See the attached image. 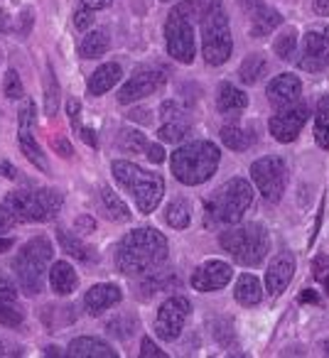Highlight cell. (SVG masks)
<instances>
[{"instance_id": "f907efd6", "label": "cell", "mask_w": 329, "mask_h": 358, "mask_svg": "<svg viewBox=\"0 0 329 358\" xmlns=\"http://www.w3.org/2000/svg\"><path fill=\"white\" fill-rule=\"evenodd\" d=\"M30 25H32V13L27 10L20 15V30H18V35H25V32L30 30Z\"/></svg>"}, {"instance_id": "74e56055", "label": "cell", "mask_w": 329, "mask_h": 358, "mask_svg": "<svg viewBox=\"0 0 329 358\" xmlns=\"http://www.w3.org/2000/svg\"><path fill=\"white\" fill-rule=\"evenodd\" d=\"M22 319H25V314L18 307L15 299L0 297V324H3V327H20Z\"/></svg>"}, {"instance_id": "be15d7a7", "label": "cell", "mask_w": 329, "mask_h": 358, "mask_svg": "<svg viewBox=\"0 0 329 358\" xmlns=\"http://www.w3.org/2000/svg\"><path fill=\"white\" fill-rule=\"evenodd\" d=\"M319 348H322V353H324V356H329V338H327V341H322V343H319Z\"/></svg>"}, {"instance_id": "44dd1931", "label": "cell", "mask_w": 329, "mask_h": 358, "mask_svg": "<svg viewBox=\"0 0 329 358\" xmlns=\"http://www.w3.org/2000/svg\"><path fill=\"white\" fill-rule=\"evenodd\" d=\"M99 204H101V211H104L106 219L115 221V224L130 221V209L125 206V201L120 199L111 187H101L99 189Z\"/></svg>"}, {"instance_id": "03108f58", "label": "cell", "mask_w": 329, "mask_h": 358, "mask_svg": "<svg viewBox=\"0 0 329 358\" xmlns=\"http://www.w3.org/2000/svg\"><path fill=\"white\" fill-rule=\"evenodd\" d=\"M162 3H167V0H162Z\"/></svg>"}, {"instance_id": "7bdbcfd3", "label": "cell", "mask_w": 329, "mask_h": 358, "mask_svg": "<svg viewBox=\"0 0 329 358\" xmlns=\"http://www.w3.org/2000/svg\"><path fill=\"white\" fill-rule=\"evenodd\" d=\"M74 25L79 27L81 32L89 30L91 25H94V10H89V8H84V10H79L74 15Z\"/></svg>"}, {"instance_id": "b9f144b4", "label": "cell", "mask_w": 329, "mask_h": 358, "mask_svg": "<svg viewBox=\"0 0 329 358\" xmlns=\"http://www.w3.org/2000/svg\"><path fill=\"white\" fill-rule=\"evenodd\" d=\"M18 224H20V221L15 219V214H13V211L8 209L6 204L0 206V234H6V231L15 229Z\"/></svg>"}, {"instance_id": "e7e4bbea", "label": "cell", "mask_w": 329, "mask_h": 358, "mask_svg": "<svg viewBox=\"0 0 329 358\" xmlns=\"http://www.w3.org/2000/svg\"><path fill=\"white\" fill-rule=\"evenodd\" d=\"M0 356H6V346L3 343H0Z\"/></svg>"}, {"instance_id": "e575fe53", "label": "cell", "mask_w": 329, "mask_h": 358, "mask_svg": "<svg viewBox=\"0 0 329 358\" xmlns=\"http://www.w3.org/2000/svg\"><path fill=\"white\" fill-rule=\"evenodd\" d=\"M148 140H145V135L143 133H138V130H128V128H123L118 133V148L120 150H125V152H130V155H138V152H145L148 150Z\"/></svg>"}, {"instance_id": "e0dca14e", "label": "cell", "mask_w": 329, "mask_h": 358, "mask_svg": "<svg viewBox=\"0 0 329 358\" xmlns=\"http://www.w3.org/2000/svg\"><path fill=\"white\" fill-rule=\"evenodd\" d=\"M298 66L309 74L314 71H322L327 66V57H324V42H322V32L309 30L302 37V47H300V57H298Z\"/></svg>"}, {"instance_id": "6f0895ef", "label": "cell", "mask_w": 329, "mask_h": 358, "mask_svg": "<svg viewBox=\"0 0 329 358\" xmlns=\"http://www.w3.org/2000/svg\"><path fill=\"white\" fill-rule=\"evenodd\" d=\"M322 42H324V57H327V66H329V25L322 30Z\"/></svg>"}, {"instance_id": "9f6ffc18", "label": "cell", "mask_w": 329, "mask_h": 358, "mask_svg": "<svg viewBox=\"0 0 329 358\" xmlns=\"http://www.w3.org/2000/svg\"><path fill=\"white\" fill-rule=\"evenodd\" d=\"M130 120H138V123H150V113L148 110H133Z\"/></svg>"}, {"instance_id": "f546056e", "label": "cell", "mask_w": 329, "mask_h": 358, "mask_svg": "<svg viewBox=\"0 0 329 358\" xmlns=\"http://www.w3.org/2000/svg\"><path fill=\"white\" fill-rule=\"evenodd\" d=\"M108 47H111L108 32H106V30H91L89 35L81 40L79 52L86 57V59H96V57L106 55V50H108Z\"/></svg>"}, {"instance_id": "5b68a950", "label": "cell", "mask_w": 329, "mask_h": 358, "mask_svg": "<svg viewBox=\"0 0 329 358\" xmlns=\"http://www.w3.org/2000/svg\"><path fill=\"white\" fill-rule=\"evenodd\" d=\"M251 204H253V189H251L248 179H229L206 199V221L234 226L244 219Z\"/></svg>"}, {"instance_id": "7402d4cb", "label": "cell", "mask_w": 329, "mask_h": 358, "mask_svg": "<svg viewBox=\"0 0 329 358\" xmlns=\"http://www.w3.org/2000/svg\"><path fill=\"white\" fill-rule=\"evenodd\" d=\"M120 76H123V71H120V66L113 64V62H108V64L99 66V69H96L94 74L89 76V94L91 96L106 94V91L113 89V86L118 84Z\"/></svg>"}, {"instance_id": "836d02e7", "label": "cell", "mask_w": 329, "mask_h": 358, "mask_svg": "<svg viewBox=\"0 0 329 358\" xmlns=\"http://www.w3.org/2000/svg\"><path fill=\"white\" fill-rule=\"evenodd\" d=\"M273 52H275V57H278V59H283V62L295 59V55H298V32H295L293 27H288L283 35L275 37Z\"/></svg>"}, {"instance_id": "1f68e13d", "label": "cell", "mask_w": 329, "mask_h": 358, "mask_svg": "<svg viewBox=\"0 0 329 358\" xmlns=\"http://www.w3.org/2000/svg\"><path fill=\"white\" fill-rule=\"evenodd\" d=\"M314 140L322 150H329V96L317 103L314 113Z\"/></svg>"}, {"instance_id": "7c38bea8", "label": "cell", "mask_w": 329, "mask_h": 358, "mask_svg": "<svg viewBox=\"0 0 329 358\" xmlns=\"http://www.w3.org/2000/svg\"><path fill=\"white\" fill-rule=\"evenodd\" d=\"M167 81L162 69H138L128 81L123 84V89L118 91V103H133V101H140L145 96L160 91Z\"/></svg>"}, {"instance_id": "4fadbf2b", "label": "cell", "mask_w": 329, "mask_h": 358, "mask_svg": "<svg viewBox=\"0 0 329 358\" xmlns=\"http://www.w3.org/2000/svg\"><path fill=\"white\" fill-rule=\"evenodd\" d=\"M307 115H309V110H307V106H302V103H293V106H288V108H280L268 123L270 135H273L278 143H293L300 135V130H302V125L307 123Z\"/></svg>"}, {"instance_id": "ba28073f", "label": "cell", "mask_w": 329, "mask_h": 358, "mask_svg": "<svg viewBox=\"0 0 329 358\" xmlns=\"http://www.w3.org/2000/svg\"><path fill=\"white\" fill-rule=\"evenodd\" d=\"M234 52V40H231L229 17L221 8H216L204 22H202V55L204 62L211 66H221L229 62Z\"/></svg>"}, {"instance_id": "ab89813d", "label": "cell", "mask_w": 329, "mask_h": 358, "mask_svg": "<svg viewBox=\"0 0 329 358\" xmlns=\"http://www.w3.org/2000/svg\"><path fill=\"white\" fill-rule=\"evenodd\" d=\"M3 94L8 96V99L18 101L25 96V89H22V81H20V74H18L15 69H10L6 74V79H3Z\"/></svg>"}, {"instance_id": "ee69618b", "label": "cell", "mask_w": 329, "mask_h": 358, "mask_svg": "<svg viewBox=\"0 0 329 358\" xmlns=\"http://www.w3.org/2000/svg\"><path fill=\"white\" fill-rule=\"evenodd\" d=\"M140 356H143V358H148V356L164 358V356H167V353H164V351H160V348L155 346V343L150 341V338H143V343H140Z\"/></svg>"}, {"instance_id": "f5cc1de1", "label": "cell", "mask_w": 329, "mask_h": 358, "mask_svg": "<svg viewBox=\"0 0 329 358\" xmlns=\"http://www.w3.org/2000/svg\"><path fill=\"white\" fill-rule=\"evenodd\" d=\"M79 133H81V140H84V143H89L91 148H96V135H94V130H91V128H79Z\"/></svg>"}, {"instance_id": "30bf717a", "label": "cell", "mask_w": 329, "mask_h": 358, "mask_svg": "<svg viewBox=\"0 0 329 358\" xmlns=\"http://www.w3.org/2000/svg\"><path fill=\"white\" fill-rule=\"evenodd\" d=\"M164 40H167V52L182 64H192L195 62V30L187 17L177 15L175 10L170 13L167 22H164Z\"/></svg>"}, {"instance_id": "6125c7cd", "label": "cell", "mask_w": 329, "mask_h": 358, "mask_svg": "<svg viewBox=\"0 0 329 358\" xmlns=\"http://www.w3.org/2000/svg\"><path fill=\"white\" fill-rule=\"evenodd\" d=\"M300 299H302V302H314V299H317V297H314V294H312V292H309V289H307V292H304V294H302V297H300Z\"/></svg>"}, {"instance_id": "4316f807", "label": "cell", "mask_w": 329, "mask_h": 358, "mask_svg": "<svg viewBox=\"0 0 329 358\" xmlns=\"http://www.w3.org/2000/svg\"><path fill=\"white\" fill-rule=\"evenodd\" d=\"M280 25H283V17H280V13L265 6L263 10L255 13V15L251 17V37H255V40H263V37H268L270 32H273L275 27H280Z\"/></svg>"}, {"instance_id": "d6a6232c", "label": "cell", "mask_w": 329, "mask_h": 358, "mask_svg": "<svg viewBox=\"0 0 329 358\" xmlns=\"http://www.w3.org/2000/svg\"><path fill=\"white\" fill-rule=\"evenodd\" d=\"M164 221L172 226V229H187L192 221V206L187 199H175L170 201L167 211H164Z\"/></svg>"}, {"instance_id": "60d3db41", "label": "cell", "mask_w": 329, "mask_h": 358, "mask_svg": "<svg viewBox=\"0 0 329 358\" xmlns=\"http://www.w3.org/2000/svg\"><path fill=\"white\" fill-rule=\"evenodd\" d=\"M312 270H314V278L324 285V292L329 294V258L327 255H319V258L314 260Z\"/></svg>"}, {"instance_id": "9c48e42d", "label": "cell", "mask_w": 329, "mask_h": 358, "mask_svg": "<svg viewBox=\"0 0 329 358\" xmlns=\"http://www.w3.org/2000/svg\"><path fill=\"white\" fill-rule=\"evenodd\" d=\"M251 179L265 201L278 204L285 194V185H288V164L283 157H275V155L255 159L251 164Z\"/></svg>"}, {"instance_id": "c3c4849f", "label": "cell", "mask_w": 329, "mask_h": 358, "mask_svg": "<svg viewBox=\"0 0 329 358\" xmlns=\"http://www.w3.org/2000/svg\"><path fill=\"white\" fill-rule=\"evenodd\" d=\"M84 3V8H89V10H104V8L111 6V0H81Z\"/></svg>"}, {"instance_id": "83f0119b", "label": "cell", "mask_w": 329, "mask_h": 358, "mask_svg": "<svg viewBox=\"0 0 329 358\" xmlns=\"http://www.w3.org/2000/svg\"><path fill=\"white\" fill-rule=\"evenodd\" d=\"M57 241H59V245L66 250V253L71 255V258L81 260V263H94L99 255H96V248H91V245H86L84 241H79L74 234H66V231H57Z\"/></svg>"}, {"instance_id": "f35d334b", "label": "cell", "mask_w": 329, "mask_h": 358, "mask_svg": "<svg viewBox=\"0 0 329 358\" xmlns=\"http://www.w3.org/2000/svg\"><path fill=\"white\" fill-rule=\"evenodd\" d=\"M135 319L133 317H115V319H111L108 324H106V329H108L113 336H118V338H130L133 336V331H135Z\"/></svg>"}, {"instance_id": "52a82bcc", "label": "cell", "mask_w": 329, "mask_h": 358, "mask_svg": "<svg viewBox=\"0 0 329 358\" xmlns=\"http://www.w3.org/2000/svg\"><path fill=\"white\" fill-rule=\"evenodd\" d=\"M3 204L15 214L20 224H45L59 214L64 204V194L59 189H25L10 192Z\"/></svg>"}, {"instance_id": "484cf974", "label": "cell", "mask_w": 329, "mask_h": 358, "mask_svg": "<svg viewBox=\"0 0 329 358\" xmlns=\"http://www.w3.org/2000/svg\"><path fill=\"white\" fill-rule=\"evenodd\" d=\"M234 294H236V302L239 304H244V307H255V304L263 299V287H260L255 275L246 273V275H241L239 282H236Z\"/></svg>"}, {"instance_id": "f1b7e54d", "label": "cell", "mask_w": 329, "mask_h": 358, "mask_svg": "<svg viewBox=\"0 0 329 358\" xmlns=\"http://www.w3.org/2000/svg\"><path fill=\"white\" fill-rule=\"evenodd\" d=\"M265 71H268V62H265L263 55H248L239 66L241 81H244V84H248V86L258 84L260 76H265Z\"/></svg>"}, {"instance_id": "cb8c5ba5", "label": "cell", "mask_w": 329, "mask_h": 358, "mask_svg": "<svg viewBox=\"0 0 329 358\" xmlns=\"http://www.w3.org/2000/svg\"><path fill=\"white\" fill-rule=\"evenodd\" d=\"M35 128H27V130H18V143H20V150L22 155H25L27 159H30L32 164H35L37 169H42V172H50V162H47V155L45 150L37 145L35 140V133H32Z\"/></svg>"}, {"instance_id": "4dcf8cb0", "label": "cell", "mask_w": 329, "mask_h": 358, "mask_svg": "<svg viewBox=\"0 0 329 358\" xmlns=\"http://www.w3.org/2000/svg\"><path fill=\"white\" fill-rule=\"evenodd\" d=\"M221 143L229 150H236V152H244L253 145V135L248 130L239 128V125H224L221 128Z\"/></svg>"}, {"instance_id": "277c9868", "label": "cell", "mask_w": 329, "mask_h": 358, "mask_svg": "<svg viewBox=\"0 0 329 358\" xmlns=\"http://www.w3.org/2000/svg\"><path fill=\"white\" fill-rule=\"evenodd\" d=\"M52 255H55V250H52V243L47 241V236H35L15 253L10 268L25 294L37 297L45 289V275Z\"/></svg>"}, {"instance_id": "816d5d0a", "label": "cell", "mask_w": 329, "mask_h": 358, "mask_svg": "<svg viewBox=\"0 0 329 358\" xmlns=\"http://www.w3.org/2000/svg\"><path fill=\"white\" fill-rule=\"evenodd\" d=\"M76 229L94 231V229H96V224H94V219H91V216H79V219H76Z\"/></svg>"}, {"instance_id": "91938a15", "label": "cell", "mask_w": 329, "mask_h": 358, "mask_svg": "<svg viewBox=\"0 0 329 358\" xmlns=\"http://www.w3.org/2000/svg\"><path fill=\"white\" fill-rule=\"evenodd\" d=\"M8 30V13L0 8V32H6Z\"/></svg>"}, {"instance_id": "f6af8a7d", "label": "cell", "mask_w": 329, "mask_h": 358, "mask_svg": "<svg viewBox=\"0 0 329 358\" xmlns=\"http://www.w3.org/2000/svg\"><path fill=\"white\" fill-rule=\"evenodd\" d=\"M239 6L244 8L246 15L253 17L255 13H260L265 8V0H239Z\"/></svg>"}, {"instance_id": "680465c9", "label": "cell", "mask_w": 329, "mask_h": 358, "mask_svg": "<svg viewBox=\"0 0 329 358\" xmlns=\"http://www.w3.org/2000/svg\"><path fill=\"white\" fill-rule=\"evenodd\" d=\"M13 248V238H0V253H8Z\"/></svg>"}, {"instance_id": "bcb514c9", "label": "cell", "mask_w": 329, "mask_h": 358, "mask_svg": "<svg viewBox=\"0 0 329 358\" xmlns=\"http://www.w3.org/2000/svg\"><path fill=\"white\" fill-rule=\"evenodd\" d=\"M0 297H3V299H15V287H13V282L3 273H0Z\"/></svg>"}, {"instance_id": "8d00e7d4", "label": "cell", "mask_w": 329, "mask_h": 358, "mask_svg": "<svg viewBox=\"0 0 329 358\" xmlns=\"http://www.w3.org/2000/svg\"><path fill=\"white\" fill-rule=\"evenodd\" d=\"M190 133H192V128L185 123V118H182V120H167V123L160 128L158 135L162 143H180V140L190 138Z\"/></svg>"}, {"instance_id": "3957f363", "label": "cell", "mask_w": 329, "mask_h": 358, "mask_svg": "<svg viewBox=\"0 0 329 358\" xmlns=\"http://www.w3.org/2000/svg\"><path fill=\"white\" fill-rule=\"evenodd\" d=\"M111 172H113L115 182L133 196L143 214H153L158 209L164 194V179L158 172H148V169L138 167L135 162H125V159H115L111 164Z\"/></svg>"}, {"instance_id": "9a60e30c", "label": "cell", "mask_w": 329, "mask_h": 358, "mask_svg": "<svg viewBox=\"0 0 329 358\" xmlns=\"http://www.w3.org/2000/svg\"><path fill=\"white\" fill-rule=\"evenodd\" d=\"M265 96H268L270 106H273L275 110L288 108V106H293V103H300L302 84H300V79L295 74H280L268 84Z\"/></svg>"}, {"instance_id": "681fc988", "label": "cell", "mask_w": 329, "mask_h": 358, "mask_svg": "<svg viewBox=\"0 0 329 358\" xmlns=\"http://www.w3.org/2000/svg\"><path fill=\"white\" fill-rule=\"evenodd\" d=\"M55 148L59 150L62 157H71V155H74V152H71V145H69V143H64L62 138H55Z\"/></svg>"}, {"instance_id": "d6986e66", "label": "cell", "mask_w": 329, "mask_h": 358, "mask_svg": "<svg viewBox=\"0 0 329 358\" xmlns=\"http://www.w3.org/2000/svg\"><path fill=\"white\" fill-rule=\"evenodd\" d=\"M66 356H71V358H115L118 353H115L106 341H101V338L79 336L69 343Z\"/></svg>"}, {"instance_id": "8992f818", "label": "cell", "mask_w": 329, "mask_h": 358, "mask_svg": "<svg viewBox=\"0 0 329 358\" xmlns=\"http://www.w3.org/2000/svg\"><path fill=\"white\" fill-rule=\"evenodd\" d=\"M219 243L231 258L246 268H258L270 250L268 231L260 224H244L219 236Z\"/></svg>"}, {"instance_id": "ffe728a7", "label": "cell", "mask_w": 329, "mask_h": 358, "mask_svg": "<svg viewBox=\"0 0 329 358\" xmlns=\"http://www.w3.org/2000/svg\"><path fill=\"white\" fill-rule=\"evenodd\" d=\"M50 287L55 294L59 297H69L76 287H79V278H76V270L71 268L66 260H59V263L52 265L50 270Z\"/></svg>"}, {"instance_id": "11a10c76", "label": "cell", "mask_w": 329, "mask_h": 358, "mask_svg": "<svg viewBox=\"0 0 329 358\" xmlns=\"http://www.w3.org/2000/svg\"><path fill=\"white\" fill-rule=\"evenodd\" d=\"M314 13L317 15H329V0H314Z\"/></svg>"}, {"instance_id": "d4e9b609", "label": "cell", "mask_w": 329, "mask_h": 358, "mask_svg": "<svg viewBox=\"0 0 329 358\" xmlns=\"http://www.w3.org/2000/svg\"><path fill=\"white\" fill-rule=\"evenodd\" d=\"M216 8H221V0H185L175 8V13L190 22H204Z\"/></svg>"}, {"instance_id": "7dc6e473", "label": "cell", "mask_w": 329, "mask_h": 358, "mask_svg": "<svg viewBox=\"0 0 329 358\" xmlns=\"http://www.w3.org/2000/svg\"><path fill=\"white\" fill-rule=\"evenodd\" d=\"M145 152H148V159H150V162H155V164L164 162V150L160 148V145H153V143H150Z\"/></svg>"}, {"instance_id": "2e32d148", "label": "cell", "mask_w": 329, "mask_h": 358, "mask_svg": "<svg viewBox=\"0 0 329 358\" xmlns=\"http://www.w3.org/2000/svg\"><path fill=\"white\" fill-rule=\"evenodd\" d=\"M295 275V258L293 253H278L270 260L268 270H265V289L268 294H280L290 285Z\"/></svg>"}, {"instance_id": "94428289", "label": "cell", "mask_w": 329, "mask_h": 358, "mask_svg": "<svg viewBox=\"0 0 329 358\" xmlns=\"http://www.w3.org/2000/svg\"><path fill=\"white\" fill-rule=\"evenodd\" d=\"M69 113H71V120L76 123V113H79V103H76V101H69Z\"/></svg>"}, {"instance_id": "d590c367", "label": "cell", "mask_w": 329, "mask_h": 358, "mask_svg": "<svg viewBox=\"0 0 329 358\" xmlns=\"http://www.w3.org/2000/svg\"><path fill=\"white\" fill-rule=\"evenodd\" d=\"M59 84H57V76H55V69L47 66V81H45V110L47 115H55L59 110Z\"/></svg>"}, {"instance_id": "8fae6325", "label": "cell", "mask_w": 329, "mask_h": 358, "mask_svg": "<svg viewBox=\"0 0 329 358\" xmlns=\"http://www.w3.org/2000/svg\"><path fill=\"white\" fill-rule=\"evenodd\" d=\"M190 312H192V304L187 297L175 294V297L164 299L158 309V317H155V331H158V336L164 338V341H175L182 334V329H185Z\"/></svg>"}, {"instance_id": "5bb4252c", "label": "cell", "mask_w": 329, "mask_h": 358, "mask_svg": "<svg viewBox=\"0 0 329 358\" xmlns=\"http://www.w3.org/2000/svg\"><path fill=\"white\" fill-rule=\"evenodd\" d=\"M234 278V270H231L229 263L224 260H206L204 265L192 273V287L200 289V292H214V289H221L231 282Z\"/></svg>"}, {"instance_id": "db71d44e", "label": "cell", "mask_w": 329, "mask_h": 358, "mask_svg": "<svg viewBox=\"0 0 329 358\" xmlns=\"http://www.w3.org/2000/svg\"><path fill=\"white\" fill-rule=\"evenodd\" d=\"M0 172H3V177H8V179L18 177V169L13 167V164H8V162H0Z\"/></svg>"}, {"instance_id": "603a6c76", "label": "cell", "mask_w": 329, "mask_h": 358, "mask_svg": "<svg viewBox=\"0 0 329 358\" xmlns=\"http://www.w3.org/2000/svg\"><path fill=\"white\" fill-rule=\"evenodd\" d=\"M248 106V96L241 89H236L234 84H221L216 91V108L221 113H239Z\"/></svg>"}, {"instance_id": "7a4b0ae2", "label": "cell", "mask_w": 329, "mask_h": 358, "mask_svg": "<svg viewBox=\"0 0 329 358\" xmlns=\"http://www.w3.org/2000/svg\"><path fill=\"white\" fill-rule=\"evenodd\" d=\"M221 152L214 143L209 140H195L187 143L182 148H177L170 157L172 174L177 177V182L187 187L204 185L206 179L214 177L216 167H219Z\"/></svg>"}, {"instance_id": "6da1fadb", "label": "cell", "mask_w": 329, "mask_h": 358, "mask_svg": "<svg viewBox=\"0 0 329 358\" xmlns=\"http://www.w3.org/2000/svg\"><path fill=\"white\" fill-rule=\"evenodd\" d=\"M167 238L155 229H133L115 245V268L128 278H148L167 260Z\"/></svg>"}, {"instance_id": "ac0fdd59", "label": "cell", "mask_w": 329, "mask_h": 358, "mask_svg": "<svg viewBox=\"0 0 329 358\" xmlns=\"http://www.w3.org/2000/svg\"><path fill=\"white\" fill-rule=\"evenodd\" d=\"M120 297H123V292H120L118 285L101 282V285H94V287L86 292L84 307H86V312H89L91 317H99V314H104L106 309L115 307V304L120 302Z\"/></svg>"}]
</instances>
